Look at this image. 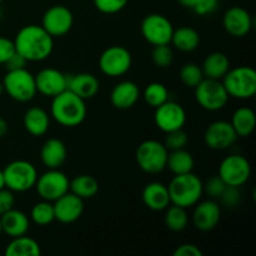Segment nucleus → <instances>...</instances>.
<instances>
[{"label": "nucleus", "instance_id": "20e7f679", "mask_svg": "<svg viewBox=\"0 0 256 256\" xmlns=\"http://www.w3.org/2000/svg\"><path fill=\"white\" fill-rule=\"evenodd\" d=\"M222 85L228 95L235 99H250L256 92V72L250 66L229 69L222 78Z\"/></svg>", "mask_w": 256, "mask_h": 256}, {"label": "nucleus", "instance_id": "6ab92c4d", "mask_svg": "<svg viewBox=\"0 0 256 256\" xmlns=\"http://www.w3.org/2000/svg\"><path fill=\"white\" fill-rule=\"evenodd\" d=\"M224 29L232 36L242 38L250 32L252 28V15L242 6H232L226 10L222 18Z\"/></svg>", "mask_w": 256, "mask_h": 256}, {"label": "nucleus", "instance_id": "09e8293b", "mask_svg": "<svg viewBox=\"0 0 256 256\" xmlns=\"http://www.w3.org/2000/svg\"><path fill=\"white\" fill-rule=\"evenodd\" d=\"M5 188V180H4V174H2V170H0V190Z\"/></svg>", "mask_w": 256, "mask_h": 256}, {"label": "nucleus", "instance_id": "a19ab883", "mask_svg": "<svg viewBox=\"0 0 256 256\" xmlns=\"http://www.w3.org/2000/svg\"><path fill=\"white\" fill-rule=\"evenodd\" d=\"M15 204V196L14 192L9 190L8 188L0 190V215H2L4 212H9L14 208Z\"/></svg>", "mask_w": 256, "mask_h": 256}, {"label": "nucleus", "instance_id": "bb28decb", "mask_svg": "<svg viewBox=\"0 0 256 256\" xmlns=\"http://www.w3.org/2000/svg\"><path fill=\"white\" fill-rule=\"evenodd\" d=\"M230 124H232V129L235 130L238 136H249V135L252 134L256 126V116L254 110L246 106L239 108L232 114Z\"/></svg>", "mask_w": 256, "mask_h": 256}, {"label": "nucleus", "instance_id": "aec40b11", "mask_svg": "<svg viewBox=\"0 0 256 256\" xmlns=\"http://www.w3.org/2000/svg\"><path fill=\"white\" fill-rule=\"evenodd\" d=\"M99 80L90 72L68 74V90L76 94L82 99H92L99 92Z\"/></svg>", "mask_w": 256, "mask_h": 256}, {"label": "nucleus", "instance_id": "c756f323", "mask_svg": "<svg viewBox=\"0 0 256 256\" xmlns=\"http://www.w3.org/2000/svg\"><path fill=\"white\" fill-rule=\"evenodd\" d=\"M194 158L186 149L172 150L168 154L166 168L174 175H182L192 172L194 169Z\"/></svg>", "mask_w": 256, "mask_h": 256}, {"label": "nucleus", "instance_id": "7c9ffc66", "mask_svg": "<svg viewBox=\"0 0 256 256\" xmlns=\"http://www.w3.org/2000/svg\"><path fill=\"white\" fill-rule=\"evenodd\" d=\"M69 192L79 196L80 199H92L99 192V182L92 175H78L70 180Z\"/></svg>", "mask_w": 256, "mask_h": 256}, {"label": "nucleus", "instance_id": "c85d7f7f", "mask_svg": "<svg viewBox=\"0 0 256 256\" xmlns=\"http://www.w3.org/2000/svg\"><path fill=\"white\" fill-rule=\"evenodd\" d=\"M170 42L180 52H194L200 44V35L194 28L182 26L176 30L174 29Z\"/></svg>", "mask_w": 256, "mask_h": 256}, {"label": "nucleus", "instance_id": "473e14b6", "mask_svg": "<svg viewBox=\"0 0 256 256\" xmlns=\"http://www.w3.org/2000/svg\"><path fill=\"white\" fill-rule=\"evenodd\" d=\"M30 219L40 226H46V225L52 224L55 220L54 206L52 202H46V200L36 202L30 212Z\"/></svg>", "mask_w": 256, "mask_h": 256}, {"label": "nucleus", "instance_id": "a878e982", "mask_svg": "<svg viewBox=\"0 0 256 256\" xmlns=\"http://www.w3.org/2000/svg\"><path fill=\"white\" fill-rule=\"evenodd\" d=\"M230 69V60L224 52H214L208 55L202 62V70L205 78L222 80Z\"/></svg>", "mask_w": 256, "mask_h": 256}, {"label": "nucleus", "instance_id": "2eb2a0df", "mask_svg": "<svg viewBox=\"0 0 256 256\" xmlns=\"http://www.w3.org/2000/svg\"><path fill=\"white\" fill-rule=\"evenodd\" d=\"M236 132L232 129L230 122L216 120L208 125L204 132V142L210 149L225 150L236 142Z\"/></svg>", "mask_w": 256, "mask_h": 256}, {"label": "nucleus", "instance_id": "79ce46f5", "mask_svg": "<svg viewBox=\"0 0 256 256\" xmlns=\"http://www.w3.org/2000/svg\"><path fill=\"white\" fill-rule=\"evenodd\" d=\"M14 52V42L8 39V38L0 36V64H5V62H6Z\"/></svg>", "mask_w": 256, "mask_h": 256}, {"label": "nucleus", "instance_id": "9b49d317", "mask_svg": "<svg viewBox=\"0 0 256 256\" xmlns=\"http://www.w3.org/2000/svg\"><path fill=\"white\" fill-rule=\"evenodd\" d=\"M219 175L229 186H242L252 175V166L246 158L232 154L225 158L219 166Z\"/></svg>", "mask_w": 256, "mask_h": 256}, {"label": "nucleus", "instance_id": "6e6552de", "mask_svg": "<svg viewBox=\"0 0 256 256\" xmlns=\"http://www.w3.org/2000/svg\"><path fill=\"white\" fill-rule=\"evenodd\" d=\"M194 89L198 104L208 112H219L229 102L230 96L220 80L204 78Z\"/></svg>", "mask_w": 256, "mask_h": 256}, {"label": "nucleus", "instance_id": "4be33fe9", "mask_svg": "<svg viewBox=\"0 0 256 256\" xmlns=\"http://www.w3.org/2000/svg\"><path fill=\"white\" fill-rule=\"evenodd\" d=\"M142 199L145 206L154 212H162L172 204L168 186L159 182H152L145 185L142 192Z\"/></svg>", "mask_w": 256, "mask_h": 256}, {"label": "nucleus", "instance_id": "de8ad7c7", "mask_svg": "<svg viewBox=\"0 0 256 256\" xmlns=\"http://www.w3.org/2000/svg\"><path fill=\"white\" fill-rule=\"evenodd\" d=\"M8 130H9V125H8L6 120L2 119V118L0 116V138L5 136L8 132Z\"/></svg>", "mask_w": 256, "mask_h": 256}, {"label": "nucleus", "instance_id": "864d4df0", "mask_svg": "<svg viewBox=\"0 0 256 256\" xmlns=\"http://www.w3.org/2000/svg\"><path fill=\"white\" fill-rule=\"evenodd\" d=\"M2 2V0H0V2Z\"/></svg>", "mask_w": 256, "mask_h": 256}, {"label": "nucleus", "instance_id": "dca6fc26", "mask_svg": "<svg viewBox=\"0 0 256 256\" xmlns=\"http://www.w3.org/2000/svg\"><path fill=\"white\" fill-rule=\"evenodd\" d=\"M34 78L36 92L45 96L54 98L68 89V75L54 68H45Z\"/></svg>", "mask_w": 256, "mask_h": 256}, {"label": "nucleus", "instance_id": "cd10ccee", "mask_svg": "<svg viewBox=\"0 0 256 256\" xmlns=\"http://www.w3.org/2000/svg\"><path fill=\"white\" fill-rule=\"evenodd\" d=\"M40 254H42V249H40L39 242L26 236V234L12 238V242L8 244L5 249L6 256H39Z\"/></svg>", "mask_w": 256, "mask_h": 256}, {"label": "nucleus", "instance_id": "39448f33", "mask_svg": "<svg viewBox=\"0 0 256 256\" xmlns=\"http://www.w3.org/2000/svg\"><path fill=\"white\" fill-rule=\"evenodd\" d=\"M4 92L15 102H28L36 95L35 78L26 68L8 72L2 79Z\"/></svg>", "mask_w": 256, "mask_h": 256}, {"label": "nucleus", "instance_id": "c03bdc74", "mask_svg": "<svg viewBox=\"0 0 256 256\" xmlns=\"http://www.w3.org/2000/svg\"><path fill=\"white\" fill-rule=\"evenodd\" d=\"M26 60L19 54V52H15L9 59L5 62V68L8 69V72H12V70H19V69H24L25 65H26Z\"/></svg>", "mask_w": 256, "mask_h": 256}, {"label": "nucleus", "instance_id": "9d476101", "mask_svg": "<svg viewBox=\"0 0 256 256\" xmlns=\"http://www.w3.org/2000/svg\"><path fill=\"white\" fill-rule=\"evenodd\" d=\"M70 180L59 169H49L38 176L35 188L42 200L54 202L64 194L69 192Z\"/></svg>", "mask_w": 256, "mask_h": 256}, {"label": "nucleus", "instance_id": "b1692460", "mask_svg": "<svg viewBox=\"0 0 256 256\" xmlns=\"http://www.w3.org/2000/svg\"><path fill=\"white\" fill-rule=\"evenodd\" d=\"M68 156L66 146L60 139H48L40 150V159L48 169H59Z\"/></svg>", "mask_w": 256, "mask_h": 256}, {"label": "nucleus", "instance_id": "393cba45", "mask_svg": "<svg viewBox=\"0 0 256 256\" xmlns=\"http://www.w3.org/2000/svg\"><path fill=\"white\" fill-rule=\"evenodd\" d=\"M24 128L32 136H42L49 130L50 116L42 108L34 106L25 112L22 118Z\"/></svg>", "mask_w": 256, "mask_h": 256}, {"label": "nucleus", "instance_id": "4468645a", "mask_svg": "<svg viewBox=\"0 0 256 256\" xmlns=\"http://www.w3.org/2000/svg\"><path fill=\"white\" fill-rule=\"evenodd\" d=\"M154 120L162 132H169L184 128L186 122V112L180 104L168 100L160 106L155 108Z\"/></svg>", "mask_w": 256, "mask_h": 256}, {"label": "nucleus", "instance_id": "49530a36", "mask_svg": "<svg viewBox=\"0 0 256 256\" xmlns=\"http://www.w3.org/2000/svg\"><path fill=\"white\" fill-rule=\"evenodd\" d=\"M178 2H179L180 5H182L184 8H186V9L194 10V8L196 6L198 2H199V0H178Z\"/></svg>", "mask_w": 256, "mask_h": 256}, {"label": "nucleus", "instance_id": "2f4dec72", "mask_svg": "<svg viewBox=\"0 0 256 256\" xmlns=\"http://www.w3.org/2000/svg\"><path fill=\"white\" fill-rule=\"evenodd\" d=\"M166 212H165V224L168 229L172 232H182L188 226L189 222V216L185 208L178 206V205H172L168 206Z\"/></svg>", "mask_w": 256, "mask_h": 256}, {"label": "nucleus", "instance_id": "ddd939ff", "mask_svg": "<svg viewBox=\"0 0 256 256\" xmlns=\"http://www.w3.org/2000/svg\"><path fill=\"white\" fill-rule=\"evenodd\" d=\"M74 16L70 9L64 5H54L49 8L42 15V26L52 38L62 36L72 30Z\"/></svg>", "mask_w": 256, "mask_h": 256}, {"label": "nucleus", "instance_id": "a211bd4d", "mask_svg": "<svg viewBox=\"0 0 256 256\" xmlns=\"http://www.w3.org/2000/svg\"><path fill=\"white\" fill-rule=\"evenodd\" d=\"M55 220L62 224H72L80 219L84 212V200L80 199L72 192H68L52 204Z\"/></svg>", "mask_w": 256, "mask_h": 256}, {"label": "nucleus", "instance_id": "f257e3e1", "mask_svg": "<svg viewBox=\"0 0 256 256\" xmlns=\"http://www.w3.org/2000/svg\"><path fill=\"white\" fill-rule=\"evenodd\" d=\"M15 52L26 62H42L54 49V38L42 25H26L18 32L14 39Z\"/></svg>", "mask_w": 256, "mask_h": 256}, {"label": "nucleus", "instance_id": "3c124183", "mask_svg": "<svg viewBox=\"0 0 256 256\" xmlns=\"http://www.w3.org/2000/svg\"><path fill=\"white\" fill-rule=\"evenodd\" d=\"M2 224H0V235H2Z\"/></svg>", "mask_w": 256, "mask_h": 256}, {"label": "nucleus", "instance_id": "5701e85b", "mask_svg": "<svg viewBox=\"0 0 256 256\" xmlns=\"http://www.w3.org/2000/svg\"><path fill=\"white\" fill-rule=\"evenodd\" d=\"M2 232L10 238H16L25 235L29 232L30 220L26 214L12 208L9 212L0 215Z\"/></svg>", "mask_w": 256, "mask_h": 256}, {"label": "nucleus", "instance_id": "a18cd8bd", "mask_svg": "<svg viewBox=\"0 0 256 256\" xmlns=\"http://www.w3.org/2000/svg\"><path fill=\"white\" fill-rule=\"evenodd\" d=\"M175 256H202L199 246L194 244H182L174 252Z\"/></svg>", "mask_w": 256, "mask_h": 256}, {"label": "nucleus", "instance_id": "e433bc0d", "mask_svg": "<svg viewBox=\"0 0 256 256\" xmlns=\"http://www.w3.org/2000/svg\"><path fill=\"white\" fill-rule=\"evenodd\" d=\"M165 134H166V136H165V140L162 144L165 145L168 152L185 149L188 142H189V136H188V134L182 129L172 130V132H165Z\"/></svg>", "mask_w": 256, "mask_h": 256}, {"label": "nucleus", "instance_id": "37998d69", "mask_svg": "<svg viewBox=\"0 0 256 256\" xmlns=\"http://www.w3.org/2000/svg\"><path fill=\"white\" fill-rule=\"evenodd\" d=\"M219 5V0H199L196 6L194 8V12L198 15H208L215 12Z\"/></svg>", "mask_w": 256, "mask_h": 256}, {"label": "nucleus", "instance_id": "423d86ee", "mask_svg": "<svg viewBox=\"0 0 256 256\" xmlns=\"http://www.w3.org/2000/svg\"><path fill=\"white\" fill-rule=\"evenodd\" d=\"M5 188L14 192H24L32 189L38 179V172L32 162L26 160H15L2 170Z\"/></svg>", "mask_w": 256, "mask_h": 256}, {"label": "nucleus", "instance_id": "f03ea898", "mask_svg": "<svg viewBox=\"0 0 256 256\" xmlns=\"http://www.w3.org/2000/svg\"><path fill=\"white\" fill-rule=\"evenodd\" d=\"M50 112L58 124L75 128L84 122L88 109L84 99L66 89L52 98Z\"/></svg>", "mask_w": 256, "mask_h": 256}, {"label": "nucleus", "instance_id": "8fccbe9b", "mask_svg": "<svg viewBox=\"0 0 256 256\" xmlns=\"http://www.w3.org/2000/svg\"><path fill=\"white\" fill-rule=\"evenodd\" d=\"M4 92V84H2V82H0V94Z\"/></svg>", "mask_w": 256, "mask_h": 256}, {"label": "nucleus", "instance_id": "72a5a7b5", "mask_svg": "<svg viewBox=\"0 0 256 256\" xmlns=\"http://www.w3.org/2000/svg\"><path fill=\"white\" fill-rule=\"evenodd\" d=\"M144 100L152 108H158L169 100V92L162 82H152L144 90Z\"/></svg>", "mask_w": 256, "mask_h": 256}, {"label": "nucleus", "instance_id": "58836bf2", "mask_svg": "<svg viewBox=\"0 0 256 256\" xmlns=\"http://www.w3.org/2000/svg\"><path fill=\"white\" fill-rule=\"evenodd\" d=\"M129 0H94V4L104 14H116L126 6Z\"/></svg>", "mask_w": 256, "mask_h": 256}, {"label": "nucleus", "instance_id": "4c0bfd02", "mask_svg": "<svg viewBox=\"0 0 256 256\" xmlns=\"http://www.w3.org/2000/svg\"><path fill=\"white\" fill-rule=\"evenodd\" d=\"M226 186L228 185L225 184V182L219 175L212 176L205 184H202L204 192L209 195L210 199H219L220 195L222 194V192H224Z\"/></svg>", "mask_w": 256, "mask_h": 256}, {"label": "nucleus", "instance_id": "1a4fd4ad", "mask_svg": "<svg viewBox=\"0 0 256 256\" xmlns=\"http://www.w3.org/2000/svg\"><path fill=\"white\" fill-rule=\"evenodd\" d=\"M132 64L129 50L122 45H112L105 49L99 58V68L102 74L110 78L126 74Z\"/></svg>", "mask_w": 256, "mask_h": 256}, {"label": "nucleus", "instance_id": "c9c22d12", "mask_svg": "<svg viewBox=\"0 0 256 256\" xmlns=\"http://www.w3.org/2000/svg\"><path fill=\"white\" fill-rule=\"evenodd\" d=\"M152 60L156 66L169 68L174 60V52L169 44L154 45L152 52Z\"/></svg>", "mask_w": 256, "mask_h": 256}, {"label": "nucleus", "instance_id": "f8f14e48", "mask_svg": "<svg viewBox=\"0 0 256 256\" xmlns=\"http://www.w3.org/2000/svg\"><path fill=\"white\" fill-rule=\"evenodd\" d=\"M174 26L162 14H149L142 22V34L148 42L154 45L170 44Z\"/></svg>", "mask_w": 256, "mask_h": 256}, {"label": "nucleus", "instance_id": "f3484780", "mask_svg": "<svg viewBox=\"0 0 256 256\" xmlns=\"http://www.w3.org/2000/svg\"><path fill=\"white\" fill-rule=\"evenodd\" d=\"M195 209L192 212V224L200 232H210L218 226L222 218V209L220 205L214 199L205 200L194 205Z\"/></svg>", "mask_w": 256, "mask_h": 256}, {"label": "nucleus", "instance_id": "603ef678", "mask_svg": "<svg viewBox=\"0 0 256 256\" xmlns=\"http://www.w3.org/2000/svg\"><path fill=\"white\" fill-rule=\"evenodd\" d=\"M0 19H2V10H0Z\"/></svg>", "mask_w": 256, "mask_h": 256}, {"label": "nucleus", "instance_id": "412c9836", "mask_svg": "<svg viewBox=\"0 0 256 256\" xmlns=\"http://www.w3.org/2000/svg\"><path fill=\"white\" fill-rule=\"evenodd\" d=\"M140 98L139 86L134 82L124 80L112 88L110 92V102L114 108L126 110L134 106Z\"/></svg>", "mask_w": 256, "mask_h": 256}, {"label": "nucleus", "instance_id": "0eeeda50", "mask_svg": "<svg viewBox=\"0 0 256 256\" xmlns=\"http://www.w3.org/2000/svg\"><path fill=\"white\" fill-rule=\"evenodd\" d=\"M168 149L162 142L156 140H145L138 146L135 159L142 172L158 174L166 168Z\"/></svg>", "mask_w": 256, "mask_h": 256}, {"label": "nucleus", "instance_id": "7ed1b4c3", "mask_svg": "<svg viewBox=\"0 0 256 256\" xmlns=\"http://www.w3.org/2000/svg\"><path fill=\"white\" fill-rule=\"evenodd\" d=\"M170 195V202L188 209L200 202L204 192L202 182L198 175L188 172V174L175 175L170 184L168 185Z\"/></svg>", "mask_w": 256, "mask_h": 256}, {"label": "nucleus", "instance_id": "ea45409f", "mask_svg": "<svg viewBox=\"0 0 256 256\" xmlns=\"http://www.w3.org/2000/svg\"><path fill=\"white\" fill-rule=\"evenodd\" d=\"M220 202L228 208H234L239 205L240 199H242V192H240L238 186H229L228 185L222 194L220 195Z\"/></svg>", "mask_w": 256, "mask_h": 256}, {"label": "nucleus", "instance_id": "f704fd0d", "mask_svg": "<svg viewBox=\"0 0 256 256\" xmlns=\"http://www.w3.org/2000/svg\"><path fill=\"white\" fill-rule=\"evenodd\" d=\"M202 66L194 62H188L180 70V80L188 88H195L204 79Z\"/></svg>", "mask_w": 256, "mask_h": 256}]
</instances>
